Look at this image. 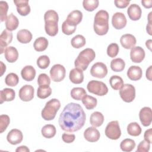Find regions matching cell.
Wrapping results in <instances>:
<instances>
[{
	"label": "cell",
	"instance_id": "obj_1",
	"mask_svg": "<svg viewBox=\"0 0 152 152\" xmlns=\"http://www.w3.org/2000/svg\"><path fill=\"white\" fill-rule=\"evenodd\" d=\"M86 119V116L83 107L78 103H69L61 113L58 122L62 130L73 132L83 128Z\"/></svg>",
	"mask_w": 152,
	"mask_h": 152
},
{
	"label": "cell",
	"instance_id": "obj_2",
	"mask_svg": "<svg viewBox=\"0 0 152 152\" xmlns=\"http://www.w3.org/2000/svg\"><path fill=\"white\" fill-rule=\"evenodd\" d=\"M93 28L99 36L105 35L109 30V14L105 10H100L95 15Z\"/></svg>",
	"mask_w": 152,
	"mask_h": 152
},
{
	"label": "cell",
	"instance_id": "obj_3",
	"mask_svg": "<svg viewBox=\"0 0 152 152\" xmlns=\"http://www.w3.org/2000/svg\"><path fill=\"white\" fill-rule=\"evenodd\" d=\"M44 20L46 33L50 36H56L58 33L59 17L58 13L53 10H48L45 13Z\"/></svg>",
	"mask_w": 152,
	"mask_h": 152
},
{
	"label": "cell",
	"instance_id": "obj_4",
	"mask_svg": "<svg viewBox=\"0 0 152 152\" xmlns=\"http://www.w3.org/2000/svg\"><path fill=\"white\" fill-rule=\"evenodd\" d=\"M95 57L96 54L93 49L87 48L83 50L74 61L75 68L82 71H85L90 62L94 59Z\"/></svg>",
	"mask_w": 152,
	"mask_h": 152
},
{
	"label": "cell",
	"instance_id": "obj_5",
	"mask_svg": "<svg viewBox=\"0 0 152 152\" xmlns=\"http://www.w3.org/2000/svg\"><path fill=\"white\" fill-rule=\"evenodd\" d=\"M61 107V103L56 99H52L46 102L44 108L42 109L41 115L43 119L46 121L53 120L57 112Z\"/></svg>",
	"mask_w": 152,
	"mask_h": 152
},
{
	"label": "cell",
	"instance_id": "obj_6",
	"mask_svg": "<svg viewBox=\"0 0 152 152\" xmlns=\"http://www.w3.org/2000/svg\"><path fill=\"white\" fill-rule=\"evenodd\" d=\"M87 88L90 93L100 96H103L108 93L107 86L104 83L97 80L89 81L87 84Z\"/></svg>",
	"mask_w": 152,
	"mask_h": 152
},
{
	"label": "cell",
	"instance_id": "obj_7",
	"mask_svg": "<svg viewBox=\"0 0 152 152\" xmlns=\"http://www.w3.org/2000/svg\"><path fill=\"white\" fill-rule=\"evenodd\" d=\"M106 136L113 140H118L121 135L119 122L117 121H112L109 122L105 128Z\"/></svg>",
	"mask_w": 152,
	"mask_h": 152
},
{
	"label": "cell",
	"instance_id": "obj_8",
	"mask_svg": "<svg viewBox=\"0 0 152 152\" xmlns=\"http://www.w3.org/2000/svg\"><path fill=\"white\" fill-rule=\"evenodd\" d=\"M119 95L125 102H132L135 97V88L132 84H124L119 90Z\"/></svg>",
	"mask_w": 152,
	"mask_h": 152
},
{
	"label": "cell",
	"instance_id": "obj_9",
	"mask_svg": "<svg viewBox=\"0 0 152 152\" xmlns=\"http://www.w3.org/2000/svg\"><path fill=\"white\" fill-rule=\"evenodd\" d=\"M66 70L65 67L61 64H55L52 66L50 70V75L52 81L60 82L65 77Z\"/></svg>",
	"mask_w": 152,
	"mask_h": 152
},
{
	"label": "cell",
	"instance_id": "obj_10",
	"mask_svg": "<svg viewBox=\"0 0 152 152\" xmlns=\"http://www.w3.org/2000/svg\"><path fill=\"white\" fill-rule=\"evenodd\" d=\"M91 76L98 78H104L107 74V68L106 65L102 62H96L93 65L90 69Z\"/></svg>",
	"mask_w": 152,
	"mask_h": 152
},
{
	"label": "cell",
	"instance_id": "obj_11",
	"mask_svg": "<svg viewBox=\"0 0 152 152\" xmlns=\"http://www.w3.org/2000/svg\"><path fill=\"white\" fill-rule=\"evenodd\" d=\"M34 90L31 85H24L19 90L18 96L20 99L24 102H28L31 100L34 97Z\"/></svg>",
	"mask_w": 152,
	"mask_h": 152
},
{
	"label": "cell",
	"instance_id": "obj_12",
	"mask_svg": "<svg viewBox=\"0 0 152 152\" xmlns=\"http://www.w3.org/2000/svg\"><path fill=\"white\" fill-rule=\"evenodd\" d=\"M126 17L122 12H117L113 15L112 18V24L115 28L121 30L126 26Z\"/></svg>",
	"mask_w": 152,
	"mask_h": 152
},
{
	"label": "cell",
	"instance_id": "obj_13",
	"mask_svg": "<svg viewBox=\"0 0 152 152\" xmlns=\"http://www.w3.org/2000/svg\"><path fill=\"white\" fill-rule=\"evenodd\" d=\"M140 120L144 126L150 125L152 121V111L149 107H142L139 113Z\"/></svg>",
	"mask_w": 152,
	"mask_h": 152
},
{
	"label": "cell",
	"instance_id": "obj_14",
	"mask_svg": "<svg viewBox=\"0 0 152 152\" xmlns=\"http://www.w3.org/2000/svg\"><path fill=\"white\" fill-rule=\"evenodd\" d=\"M23 139V135L21 131L17 129H11L7 134V141L12 145H16L21 142Z\"/></svg>",
	"mask_w": 152,
	"mask_h": 152
},
{
	"label": "cell",
	"instance_id": "obj_15",
	"mask_svg": "<svg viewBox=\"0 0 152 152\" xmlns=\"http://www.w3.org/2000/svg\"><path fill=\"white\" fill-rule=\"evenodd\" d=\"M145 51L140 46H134L130 52V58L131 61L135 63L141 62L145 58Z\"/></svg>",
	"mask_w": 152,
	"mask_h": 152
},
{
	"label": "cell",
	"instance_id": "obj_16",
	"mask_svg": "<svg viewBox=\"0 0 152 152\" xmlns=\"http://www.w3.org/2000/svg\"><path fill=\"white\" fill-rule=\"evenodd\" d=\"M18 13L21 16H26L30 12V7L28 0H14Z\"/></svg>",
	"mask_w": 152,
	"mask_h": 152
},
{
	"label": "cell",
	"instance_id": "obj_17",
	"mask_svg": "<svg viewBox=\"0 0 152 152\" xmlns=\"http://www.w3.org/2000/svg\"><path fill=\"white\" fill-rule=\"evenodd\" d=\"M83 18V13L79 10H74L71 12L67 16L65 20L67 23L74 27H76L77 25L80 24Z\"/></svg>",
	"mask_w": 152,
	"mask_h": 152
},
{
	"label": "cell",
	"instance_id": "obj_18",
	"mask_svg": "<svg viewBox=\"0 0 152 152\" xmlns=\"http://www.w3.org/2000/svg\"><path fill=\"white\" fill-rule=\"evenodd\" d=\"M12 40V33L8 30H4L0 36V48L1 54L4 52L5 48L8 46Z\"/></svg>",
	"mask_w": 152,
	"mask_h": 152
},
{
	"label": "cell",
	"instance_id": "obj_19",
	"mask_svg": "<svg viewBox=\"0 0 152 152\" xmlns=\"http://www.w3.org/2000/svg\"><path fill=\"white\" fill-rule=\"evenodd\" d=\"M100 137L99 131L96 128V127H88L84 132V138L89 142H96Z\"/></svg>",
	"mask_w": 152,
	"mask_h": 152
},
{
	"label": "cell",
	"instance_id": "obj_20",
	"mask_svg": "<svg viewBox=\"0 0 152 152\" xmlns=\"http://www.w3.org/2000/svg\"><path fill=\"white\" fill-rule=\"evenodd\" d=\"M120 42L122 47L126 49H132L137 43L135 37L131 34H125L121 36Z\"/></svg>",
	"mask_w": 152,
	"mask_h": 152
},
{
	"label": "cell",
	"instance_id": "obj_21",
	"mask_svg": "<svg viewBox=\"0 0 152 152\" xmlns=\"http://www.w3.org/2000/svg\"><path fill=\"white\" fill-rule=\"evenodd\" d=\"M127 14L129 18L133 21H137L140 19L142 10L138 5L132 4L129 5L127 10Z\"/></svg>",
	"mask_w": 152,
	"mask_h": 152
},
{
	"label": "cell",
	"instance_id": "obj_22",
	"mask_svg": "<svg viewBox=\"0 0 152 152\" xmlns=\"http://www.w3.org/2000/svg\"><path fill=\"white\" fill-rule=\"evenodd\" d=\"M69 78L72 83L76 84H81L84 80L83 71L78 68H73L69 72Z\"/></svg>",
	"mask_w": 152,
	"mask_h": 152
},
{
	"label": "cell",
	"instance_id": "obj_23",
	"mask_svg": "<svg viewBox=\"0 0 152 152\" xmlns=\"http://www.w3.org/2000/svg\"><path fill=\"white\" fill-rule=\"evenodd\" d=\"M142 71L141 68L136 65L131 66L127 71L128 77L132 81H138L142 77Z\"/></svg>",
	"mask_w": 152,
	"mask_h": 152
},
{
	"label": "cell",
	"instance_id": "obj_24",
	"mask_svg": "<svg viewBox=\"0 0 152 152\" xmlns=\"http://www.w3.org/2000/svg\"><path fill=\"white\" fill-rule=\"evenodd\" d=\"M21 75L25 81H31L35 78L36 70L31 65H26L22 69Z\"/></svg>",
	"mask_w": 152,
	"mask_h": 152
},
{
	"label": "cell",
	"instance_id": "obj_25",
	"mask_svg": "<svg viewBox=\"0 0 152 152\" xmlns=\"http://www.w3.org/2000/svg\"><path fill=\"white\" fill-rule=\"evenodd\" d=\"M4 55L6 60L10 63L15 62L18 58V52L17 49L13 46L7 47L4 50Z\"/></svg>",
	"mask_w": 152,
	"mask_h": 152
},
{
	"label": "cell",
	"instance_id": "obj_26",
	"mask_svg": "<svg viewBox=\"0 0 152 152\" xmlns=\"http://www.w3.org/2000/svg\"><path fill=\"white\" fill-rule=\"evenodd\" d=\"M15 93L12 88H5L0 91V103L2 104L4 102H10L14 99Z\"/></svg>",
	"mask_w": 152,
	"mask_h": 152
},
{
	"label": "cell",
	"instance_id": "obj_27",
	"mask_svg": "<svg viewBox=\"0 0 152 152\" xmlns=\"http://www.w3.org/2000/svg\"><path fill=\"white\" fill-rule=\"evenodd\" d=\"M32 34L27 29H21L17 32V39L21 43H28L32 39Z\"/></svg>",
	"mask_w": 152,
	"mask_h": 152
},
{
	"label": "cell",
	"instance_id": "obj_28",
	"mask_svg": "<svg viewBox=\"0 0 152 152\" xmlns=\"http://www.w3.org/2000/svg\"><path fill=\"white\" fill-rule=\"evenodd\" d=\"M19 25V21L17 17L12 13H11L5 20V27L7 30L9 31H13L17 29Z\"/></svg>",
	"mask_w": 152,
	"mask_h": 152
},
{
	"label": "cell",
	"instance_id": "obj_29",
	"mask_svg": "<svg viewBox=\"0 0 152 152\" xmlns=\"http://www.w3.org/2000/svg\"><path fill=\"white\" fill-rule=\"evenodd\" d=\"M104 122V116L103 114L100 112H94L91 115L90 118V124L94 127H99Z\"/></svg>",
	"mask_w": 152,
	"mask_h": 152
},
{
	"label": "cell",
	"instance_id": "obj_30",
	"mask_svg": "<svg viewBox=\"0 0 152 152\" xmlns=\"http://www.w3.org/2000/svg\"><path fill=\"white\" fill-rule=\"evenodd\" d=\"M48 40L44 37H40L37 38L34 43L33 47L35 50L37 52H42L46 49L48 46Z\"/></svg>",
	"mask_w": 152,
	"mask_h": 152
},
{
	"label": "cell",
	"instance_id": "obj_31",
	"mask_svg": "<svg viewBox=\"0 0 152 152\" xmlns=\"http://www.w3.org/2000/svg\"><path fill=\"white\" fill-rule=\"evenodd\" d=\"M81 100L86 108L88 110L93 109L97 106V99L91 96L86 94L83 97Z\"/></svg>",
	"mask_w": 152,
	"mask_h": 152
},
{
	"label": "cell",
	"instance_id": "obj_32",
	"mask_svg": "<svg viewBox=\"0 0 152 152\" xmlns=\"http://www.w3.org/2000/svg\"><path fill=\"white\" fill-rule=\"evenodd\" d=\"M56 128L54 125L51 124L45 125L41 130L42 135L46 138H51L56 134Z\"/></svg>",
	"mask_w": 152,
	"mask_h": 152
},
{
	"label": "cell",
	"instance_id": "obj_33",
	"mask_svg": "<svg viewBox=\"0 0 152 152\" xmlns=\"http://www.w3.org/2000/svg\"><path fill=\"white\" fill-rule=\"evenodd\" d=\"M125 66V61L121 58H115L111 61L110 68L115 72L122 71Z\"/></svg>",
	"mask_w": 152,
	"mask_h": 152
},
{
	"label": "cell",
	"instance_id": "obj_34",
	"mask_svg": "<svg viewBox=\"0 0 152 152\" xmlns=\"http://www.w3.org/2000/svg\"><path fill=\"white\" fill-rule=\"evenodd\" d=\"M141 128L137 122H131L127 126V132L131 136L137 137L141 134Z\"/></svg>",
	"mask_w": 152,
	"mask_h": 152
},
{
	"label": "cell",
	"instance_id": "obj_35",
	"mask_svg": "<svg viewBox=\"0 0 152 152\" xmlns=\"http://www.w3.org/2000/svg\"><path fill=\"white\" fill-rule=\"evenodd\" d=\"M109 83L111 87L115 90H120L124 85L122 78L118 75H112L109 79Z\"/></svg>",
	"mask_w": 152,
	"mask_h": 152
},
{
	"label": "cell",
	"instance_id": "obj_36",
	"mask_svg": "<svg viewBox=\"0 0 152 152\" xmlns=\"http://www.w3.org/2000/svg\"><path fill=\"white\" fill-rule=\"evenodd\" d=\"M135 147V141L130 138H126L122 141L120 144L121 149L123 151L129 152L134 150Z\"/></svg>",
	"mask_w": 152,
	"mask_h": 152
},
{
	"label": "cell",
	"instance_id": "obj_37",
	"mask_svg": "<svg viewBox=\"0 0 152 152\" xmlns=\"http://www.w3.org/2000/svg\"><path fill=\"white\" fill-rule=\"evenodd\" d=\"M52 89L49 86H40L37 90V96L41 99H44L50 96Z\"/></svg>",
	"mask_w": 152,
	"mask_h": 152
},
{
	"label": "cell",
	"instance_id": "obj_38",
	"mask_svg": "<svg viewBox=\"0 0 152 152\" xmlns=\"http://www.w3.org/2000/svg\"><path fill=\"white\" fill-rule=\"evenodd\" d=\"M71 43L73 48L79 49L83 47L86 45V40L83 36L81 34H78L72 38L71 40Z\"/></svg>",
	"mask_w": 152,
	"mask_h": 152
},
{
	"label": "cell",
	"instance_id": "obj_39",
	"mask_svg": "<svg viewBox=\"0 0 152 152\" xmlns=\"http://www.w3.org/2000/svg\"><path fill=\"white\" fill-rule=\"evenodd\" d=\"M70 94L73 99L76 100H81L83 97L87 94V93L84 88L74 87L71 90Z\"/></svg>",
	"mask_w": 152,
	"mask_h": 152
},
{
	"label": "cell",
	"instance_id": "obj_40",
	"mask_svg": "<svg viewBox=\"0 0 152 152\" xmlns=\"http://www.w3.org/2000/svg\"><path fill=\"white\" fill-rule=\"evenodd\" d=\"M18 82H19L18 76L16 74L13 72H11L8 74L5 78V83L8 86L14 87L18 84Z\"/></svg>",
	"mask_w": 152,
	"mask_h": 152
},
{
	"label": "cell",
	"instance_id": "obj_41",
	"mask_svg": "<svg viewBox=\"0 0 152 152\" xmlns=\"http://www.w3.org/2000/svg\"><path fill=\"white\" fill-rule=\"evenodd\" d=\"M99 1L98 0H84L83 5L84 8L88 11H93L99 6Z\"/></svg>",
	"mask_w": 152,
	"mask_h": 152
},
{
	"label": "cell",
	"instance_id": "obj_42",
	"mask_svg": "<svg viewBox=\"0 0 152 152\" xmlns=\"http://www.w3.org/2000/svg\"><path fill=\"white\" fill-rule=\"evenodd\" d=\"M50 64V59L47 55L40 56L37 59V65L41 69L47 68Z\"/></svg>",
	"mask_w": 152,
	"mask_h": 152
},
{
	"label": "cell",
	"instance_id": "obj_43",
	"mask_svg": "<svg viewBox=\"0 0 152 152\" xmlns=\"http://www.w3.org/2000/svg\"><path fill=\"white\" fill-rule=\"evenodd\" d=\"M8 10V5L6 1H0V19L3 22L7 20V12Z\"/></svg>",
	"mask_w": 152,
	"mask_h": 152
},
{
	"label": "cell",
	"instance_id": "obj_44",
	"mask_svg": "<svg viewBox=\"0 0 152 152\" xmlns=\"http://www.w3.org/2000/svg\"><path fill=\"white\" fill-rule=\"evenodd\" d=\"M119 50V47L117 43H112L110 44L107 48V54L110 58H114L117 56Z\"/></svg>",
	"mask_w": 152,
	"mask_h": 152
},
{
	"label": "cell",
	"instance_id": "obj_45",
	"mask_svg": "<svg viewBox=\"0 0 152 152\" xmlns=\"http://www.w3.org/2000/svg\"><path fill=\"white\" fill-rule=\"evenodd\" d=\"M10 122V117L7 115H1L0 116V132H4Z\"/></svg>",
	"mask_w": 152,
	"mask_h": 152
},
{
	"label": "cell",
	"instance_id": "obj_46",
	"mask_svg": "<svg viewBox=\"0 0 152 152\" xmlns=\"http://www.w3.org/2000/svg\"><path fill=\"white\" fill-rule=\"evenodd\" d=\"M76 30V27L69 25L66 21H64L62 24V31L66 35H71Z\"/></svg>",
	"mask_w": 152,
	"mask_h": 152
},
{
	"label": "cell",
	"instance_id": "obj_47",
	"mask_svg": "<svg viewBox=\"0 0 152 152\" xmlns=\"http://www.w3.org/2000/svg\"><path fill=\"white\" fill-rule=\"evenodd\" d=\"M37 83L39 86H49L50 84V79L47 74L45 73H42L38 77Z\"/></svg>",
	"mask_w": 152,
	"mask_h": 152
},
{
	"label": "cell",
	"instance_id": "obj_48",
	"mask_svg": "<svg viewBox=\"0 0 152 152\" xmlns=\"http://www.w3.org/2000/svg\"><path fill=\"white\" fill-rule=\"evenodd\" d=\"M150 148V143L146 141L145 140L141 141L138 145L137 152H148Z\"/></svg>",
	"mask_w": 152,
	"mask_h": 152
},
{
	"label": "cell",
	"instance_id": "obj_49",
	"mask_svg": "<svg viewBox=\"0 0 152 152\" xmlns=\"http://www.w3.org/2000/svg\"><path fill=\"white\" fill-rule=\"evenodd\" d=\"M62 139L63 141L66 143H71L75 140V136L74 134H68L66 133H64L62 135Z\"/></svg>",
	"mask_w": 152,
	"mask_h": 152
},
{
	"label": "cell",
	"instance_id": "obj_50",
	"mask_svg": "<svg viewBox=\"0 0 152 152\" xmlns=\"http://www.w3.org/2000/svg\"><path fill=\"white\" fill-rule=\"evenodd\" d=\"M130 1L128 0H115L114 3L115 6L119 8H126L129 4Z\"/></svg>",
	"mask_w": 152,
	"mask_h": 152
},
{
	"label": "cell",
	"instance_id": "obj_51",
	"mask_svg": "<svg viewBox=\"0 0 152 152\" xmlns=\"http://www.w3.org/2000/svg\"><path fill=\"white\" fill-rule=\"evenodd\" d=\"M144 140L148 142L149 143L151 142V137H152V129L150 128L147 130H146L144 132Z\"/></svg>",
	"mask_w": 152,
	"mask_h": 152
},
{
	"label": "cell",
	"instance_id": "obj_52",
	"mask_svg": "<svg viewBox=\"0 0 152 152\" xmlns=\"http://www.w3.org/2000/svg\"><path fill=\"white\" fill-rule=\"evenodd\" d=\"M141 4L145 8H150L152 7V0H142Z\"/></svg>",
	"mask_w": 152,
	"mask_h": 152
},
{
	"label": "cell",
	"instance_id": "obj_53",
	"mask_svg": "<svg viewBox=\"0 0 152 152\" xmlns=\"http://www.w3.org/2000/svg\"><path fill=\"white\" fill-rule=\"evenodd\" d=\"M15 151L16 152H29L30 150L27 146L21 145L17 147L15 150Z\"/></svg>",
	"mask_w": 152,
	"mask_h": 152
},
{
	"label": "cell",
	"instance_id": "obj_54",
	"mask_svg": "<svg viewBox=\"0 0 152 152\" xmlns=\"http://www.w3.org/2000/svg\"><path fill=\"white\" fill-rule=\"evenodd\" d=\"M151 68H152V66L150 65L146 70V74H145L146 78L150 81H151Z\"/></svg>",
	"mask_w": 152,
	"mask_h": 152
},
{
	"label": "cell",
	"instance_id": "obj_55",
	"mask_svg": "<svg viewBox=\"0 0 152 152\" xmlns=\"http://www.w3.org/2000/svg\"><path fill=\"white\" fill-rule=\"evenodd\" d=\"M146 30L147 32L148 33V34L150 35H152V33H151V23H148L146 26Z\"/></svg>",
	"mask_w": 152,
	"mask_h": 152
},
{
	"label": "cell",
	"instance_id": "obj_56",
	"mask_svg": "<svg viewBox=\"0 0 152 152\" xmlns=\"http://www.w3.org/2000/svg\"><path fill=\"white\" fill-rule=\"evenodd\" d=\"M151 42H152V40L151 39H149V40H148L145 42V45H146L147 48H148L150 50H151Z\"/></svg>",
	"mask_w": 152,
	"mask_h": 152
},
{
	"label": "cell",
	"instance_id": "obj_57",
	"mask_svg": "<svg viewBox=\"0 0 152 152\" xmlns=\"http://www.w3.org/2000/svg\"><path fill=\"white\" fill-rule=\"evenodd\" d=\"M1 76H2L3 75V74L4 73V72H5L6 70V66L4 64V63L1 61Z\"/></svg>",
	"mask_w": 152,
	"mask_h": 152
}]
</instances>
